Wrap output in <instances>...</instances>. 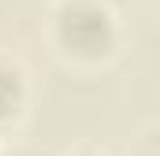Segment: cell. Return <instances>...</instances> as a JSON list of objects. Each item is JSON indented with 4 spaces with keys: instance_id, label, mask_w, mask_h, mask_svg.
<instances>
[{
    "instance_id": "obj_1",
    "label": "cell",
    "mask_w": 160,
    "mask_h": 156,
    "mask_svg": "<svg viewBox=\"0 0 160 156\" xmlns=\"http://www.w3.org/2000/svg\"><path fill=\"white\" fill-rule=\"evenodd\" d=\"M116 37H119L116 15L101 0H67L56 15V41L71 60L97 63V60L112 56Z\"/></svg>"
},
{
    "instance_id": "obj_2",
    "label": "cell",
    "mask_w": 160,
    "mask_h": 156,
    "mask_svg": "<svg viewBox=\"0 0 160 156\" xmlns=\"http://www.w3.org/2000/svg\"><path fill=\"white\" fill-rule=\"evenodd\" d=\"M19 104H22V75H19V67L0 63V123L15 115Z\"/></svg>"
},
{
    "instance_id": "obj_3",
    "label": "cell",
    "mask_w": 160,
    "mask_h": 156,
    "mask_svg": "<svg viewBox=\"0 0 160 156\" xmlns=\"http://www.w3.org/2000/svg\"><path fill=\"white\" fill-rule=\"evenodd\" d=\"M0 126H4V123H0Z\"/></svg>"
}]
</instances>
